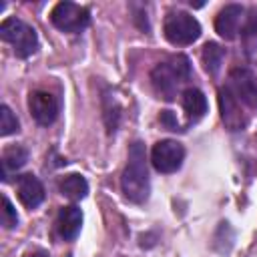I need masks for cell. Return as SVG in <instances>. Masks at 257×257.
<instances>
[{
  "mask_svg": "<svg viewBox=\"0 0 257 257\" xmlns=\"http://www.w3.org/2000/svg\"><path fill=\"white\" fill-rule=\"evenodd\" d=\"M120 189L124 197L133 203H143L149 197L151 185H149L145 145L141 141H135L128 149V163L120 175Z\"/></svg>",
  "mask_w": 257,
  "mask_h": 257,
  "instance_id": "1",
  "label": "cell"
},
{
  "mask_svg": "<svg viewBox=\"0 0 257 257\" xmlns=\"http://www.w3.org/2000/svg\"><path fill=\"white\" fill-rule=\"evenodd\" d=\"M189 76H191V64H189V58L183 54H177L165 62H159L151 72L153 86L157 94H161L165 100H173L177 96L179 86Z\"/></svg>",
  "mask_w": 257,
  "mask_h": 257,
  "instance_id": "2",
  "label": "cell"
},
{
  "mask_svg": "<svg viewBox=\"0 0 257 257\" xmlns=\"http://www.w3.org/2000/svg\"><path fill=\"white\" fill-rule=\"evenodd\" d=\"M0 38L4 42H8L14 50L16 56L20 58H28L30 54H34L38 50V36L36 30L32 26H28L26 22H22L16 16L4 18L0 24Z\"/></svg>",
  "mask_w": 257,
  "mask_h": 257,
  "instance_id": "3",
  "label": "cell"
},
{
  "mask_svg": "<svg viewBox=\"0 0 257 257\" xmlns=\"http://www.w3.org/2000/svg\"><path fill=\"white\" fill-rule=\"evenodd\" d=\"M163 32L171 44L187 46V44H193L201 36V24L195 16L177 10V12L167 14L165 24H163Z\"/></svg>",
  "mask_w": 257,
  "mask_h": 257,
  "instance_id": "4",
  "label": "cell"
},
{
  "mask_svg": "<svg viewBox=\"0 0 257 257\" xmlns=\"http://www.w3.org/2000/svg\"><path fill=\"white\" fill-rule=\"evenodd\" d=\"M50 20L52 24L62 30V32H80L88 26L90 22V12L88 8L80 6V4H74V2H58L52 10H50Z\"/></svg>",
  "mask_w": 257,
  "mask_h": 257,
  "instance_id": "5",
  "label": "cell"
},
{
  "mask_svg": "<svg viewBox=\"0 0 257 257\" xmlns=\"http://www.w3.org/2000/svg\"><path fill=\"white\" fill-rule=\"evenodd\" d=\"M185 161V147L173 139H165L153 145L151 151V163L159 173H175L181 169Z\"/></svg>",
  "mask_w": 257,
  "mask_h": 257,
  "instance_id": "6",
  "label": "cell"
},
{
  "mask_svg": "<svg viewBox=\"0 0 257 257\" xmlns=\"http://www.w3.org/2000/svg\"><path fill=\"white\" fill-rule=\"evenodd\" d=\"M227 88L237 100L245 102L251 108H257V76L249 68H233L227 78Z\"/></svg>",
  "mask_w": 257,
  "mask_h": 257,
  "instance_id": "7",
  "label": "cell"
},
{
  "mask_svg": "<svg viewBox=\"0 0 257 257\" xmlns=\"http://www.w3.org/2000/svg\"><path fill=\"white\" fill-rule=\"evenodd\" d=\"M28 108H30V114L32 118L42 124V126H48L56 120L58 112H60V102L58 98L48 92V90H34L30 92V98H28Z\"/></svg>",
  "mask_w": 257,
  "mask_h": 257,
  "instance_id": "8",
  "label": "cell"
},
{
  "mask_svg": "<svg viewBox=\"0 0 257 257\" xmlns=\"http://www.w3.org/2000/svg\"><path fill=\"white\" fill-rule=\"evenodd\" d=\"M219 110H221V118L225 122V126L229 131H243L245 124H247V118L245 114L241 112V106H239V100L229 92V88H221L219 90Z\"/></svg>",
  "mask_w": 257,
  "mask_h": 257,
  "instance_id": "9",
  "label": "cell"
},
{
  "mask_svg": "<svg viewBox=\"0 0 257 257\" xmlns=\"http://www.w3.org/2000/svg\"><path fill=\"white\" fill-rule=\"evenodd\" d=\"M241 18H243V6H239V4H227L225 8L219 10V14L215 18V30H217V34L221 38H225V40L237 38Z\"/></svg>",
  "mask_w": 257,
  "mask_h": 257,
  "instance_id": "10",
  "label": "cell"
},
{
  "mask_svg": "<svg viewBox=\"0 0 257 257\" xmlns=\"http://www.w3.org/2000/svg\"><path fill=\"white\" fill-rule=\"evenodd\" d=\"M16 191H18L20 203L28 209H34L44 201V187H42L40 179L32 173H24V175L18 177Z\"/></svg>",
  "mask_w": 257,
  "mask_h": 257,
  "instance_id": "11",
  "label": "cell"
},
{
  "mask_svg": "<svg viewBox=\"0 0 257 257\" xmlns=\"http://www.w3.org/2000/svg\"><path fill=\"white\" fill-rule=\"evenodd\" d=\"M82 227V211L76 205H66L56 215V231L64 241L76 239Z\"/></svg>",
  "mask_w": 257,
  "mask_h": 257,
  "instance_id": "12",
  "label": "cell"
},
{
  "mask_svg": "<svg viewBox=\"0 0 257 257\" xmlns=\"http://www.w3.org/2000/svg\"><path fill=\"white\" fill-rule=\"evenodd\" d=\"M181 100H183V108H185L189 120L197 122L199 118L205 116V112H207V98H205V94L199 88H187L183 92Z\"/></svg>",
  "mask_w": 257,
  "mask_h": 257,
  "instance_id": "13",
  "label": "cell"
},
{
  "mask_svg": "<svg viewBox=\"0 0 257 257\" xmlns=\"http://www.w3.org/2000/svg\"><path fill=\"white\" fill-rule=\"evenodd\" d=\"M28 161V151L20 145H12L2 153V179L8 181L12 173L22 169Z\"/></svg>",
  "mask_w": 257,
  "mask_h": 257,
  "instance_id": "14",
  "label": "cell"
},
{
  "mask_svg": "<svg viewBox=\"0 0 257 257\" xmlns=\"http://www.w3.org/2000/svg\"><path fill=\"white\" fill-rule=\"evenodd\" d=\"M60 193H62L64 197L72 199V201H80V199H84L86 193H88V183H86V179H84L82 175H76V173L66 175V177L60 181Z\"/></svg>",
  "mask_w": 257,
  "mask_h": 257,
  "instance_id": "15",
  "label": "cell"
},
{
  "mask_svg": "<svg viewBox=\"0 0 257 257\" xmlns=\"http://www.w3.org/2000/svg\"><path fill=\"white\" fill-rule=\"evenodd\" d=\"M201 58H203L205 70L211 72V74H217L219 68H221V64H223V58H225V48H221L217 42H207L203 46Z\"/></svg>",
  "mask_w": 257,
  "mask_h": 257,
  "instance_id": "16",
  "label": "cell"
},
{
  "mask_svg": "<svg viewBox=\"0 0 257 257\" xmlns=\"http://www.w3.org/2000/svg\"><path fill=\"white\" fill-rule=\"evenodd\" d=\"M16 131H18V118L14 116V112L10 110L8 104H2L0 106V135L8 137Z\"/></svg>",
  "mask_w": 257,
  "mask_h": 257,
  "instance_id": "17",
  "label": "cell"
},
{
  "mask_svg": "<svg viewBox=\"0 0 257 257\" xmlns=\"http://www.w3.org/2000/svg\"><path fill=\"white\" fill-rule=\"evenodd\" d=\"M0 219H2V225L6 229H14L18 225L16 209H14V205L10 203V199L6 195H2V215H0Z\"/></svg>",
  "mask_w": 257,
  "mask_h": 257,
  "instance_id": "18",
  "label": "cell"
},
{
  "mask_svg": "<svg viewBox=\"0 0 257 257\" xmlns=\"http://www.w3.org/2000/svg\"><path fill=\"white\" fill-rule=\"evenodd\" d=\"M161 122H163L169 131H177V128H179V122H177V118L171 114V110H163V114H161Z\"/></svg>",
  "mask_w": 257,
  "mask_h": 257,
  "instance_id": "19",
  "label": "cell"
},
{
  "mask_svg": "<svg viewBox=\"0 0 257 257\" xmlns=\"http://www.w3.org/2000/svg\"><path fill=\"white\" fill-rule=\"evenodd\" d=\"M26 257H50V255H48V251H44V249H36V251H30Z\"/></svg>",
  "mask_w": 257,
  "mask_h": 257,
  "instance_id": "20",
  "label": "cell"
}]
</instances>
